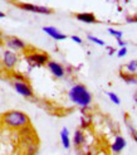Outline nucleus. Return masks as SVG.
Returning a JSON list of instances; mask_svg holds the SVG:
<instances>
[{
    "instance_id": "f257e3e1",
    "label": "nucleus",
    "mask_w": 137,
    "mask_h": 155,
    "mask_svg": "<svg viewBox=\"0 0 137 155\" xmlns=\"http://www.w3.org/2000/svg\"><path fill=\"white\" fill-rule=\"evenodd\" d=\"M68 98L69 101L78 106L81 108H89L91 104H92V94L89 92V90L82 83H75L69 88L68 91Z\"/></svg>"
},
{
    "instance_id": "f03ea898",
    "label": "nucleus",
    "mask_w": 137,
    "mask_h": 155,
    "mask_svg": "<svg viewBox=\"0 0 137 155\" xmlns=\"http://www.w3.org/2000/svg\"><path fill=\"white\" fill-rule=\"evenodd\" d=\"M0 121L2 124L10 130H20L23 127H25L30 125V119L29 116L19 110H10L4 112L0 116Z\"/></svg>"
},
{
    "instance_id": "7ed1b4c3",
    "label": "nucleus",
    "mask_w": 137,
    "mask_h": 155,
    "mask_svg": "<svg viewBox=\"0 0 137 155\" xmlns=\"http://www.w3.org/2000/svg\"><path fill=\"white\" fill-rule=\"evenodd\" d=\"M49 54L42 52V51H34V52H27L25 54V62L29 66V69L34 67H43L47 66L49 62Z\"/></svg>"
},
{
    "instance_id": "20e7f679",
    "label": "nucleus",
    "mask_w": 137,
    "mask_h": 155,
    "mask_svg": "<svg viewBox=\"0 0 137 155\" xmlns=\"http://www.w3.org/2000/svg\"><path fill=\"white\" fill-rule=\"evenodd\" d=\"M0 63H2V67L5 71L10 72L18 66L19 63V54L18 52H14L10 49H5L2 54V59H0Z\"/></svg>"
},
{
    "instance_id": "39448f33",
    "label": "nucleus",
    "mask_w": 137,
    "mask_h": 155,
    "mask_svg": "<svg viewBox=\"0 0 137 155\" xmlns=\"http://www.w3.org/2000/svg\"><path fill=\"white\" fill-rule=\"evenodd\" d=\"M14 4L17 8H19V9L24 10V12H29V13L43 14V15H50L53 13L50 8L44 6V5H35L32 3H20V2H14Z\"/></svg>"
},
{
    "instance_id": "423d86ee",
    "label": "nucleus",
    "mask_w": 137,
    "mask_h": 155,
    "mask_svg": "<svg viewBox=\"0 0 137 155\" xmlns=\"http://www.w3.org/2000/svg\"><path fill=\"white\" fill-rule=\"evenodd\" d=\"M8 49L14 51V52H27L29 45L18 37H6L4 41Z\"/></svg>"
},
{
    "instance_id": "0eeeda50",
    "label": "nucleus",
    "mask_w": 137,
    "mask_h": 155,
    "mask_svg": "<svg viewBox=\"0 0 137 155\" xmlns=\"http://www.w3.org/2000/svg\"><path fill=\"white\" fill-rule=\"evenodd\" d=\"M11 86L15 90L18 95L25 97V98H33L34 97V91L32 86L28 82H20V81H13Z\"/></svg>"
},
{
    "instance_id": "6e6552de",
    "label": "nucleus",
    "mask_w": 137,
    "mask_h": 155,
    "mask_svg": "<svg viewBox=\"0 0 137 155\" xmlns=\"http://www.w3.org/2000/svg\"><path fill=\"white\" fill-rule=\"evenodd\" d=\"M47 68L48 71L52 73V76H54L56 78H64L65 77V67L63 64H60L59 62L52 61L49 59V62L47 63Z\"/></svg>"
},
{
    "instance_id": "1a4fd4ad",
    "label": "nucleus",
    "mask_w": 137,
    "mask_h": 155,
    "mask_svg": "<svg viewBox=\"0 0 137 155\" xmlns=\"http://www.w3.org/2000/svg\"><path fill=\"white\" fill-rule=\"evenodd\" d=\"M43 32L47 34L48 37H50L52 39H54V41H65L67 39V34H64L63 32H60V30L56 27H53V25H47V27H43Z\"/></svg>"
},
{
    "instance_id": "9d476101",
    "label": "nucleus",
    "mask_w": 137,
    "mask_h": 155,
    "mask_svg": "<svg viewBox=\"0 0 137 155\" xmlns=\"http://www.w3.org/2000/svg\"><path fill=\"white\" fill-rule=\"evenodd\" d=\"M74 18L77 19L78 21H81V23H84V24H96V23H98L96 15L93 13H89V12L75 13Z\"/></svg>"
},
{
    "instance_id": "9b49d317",
    "label": "nucleus",
    "mask_w": 137,
    "mask_h": 155,
    "mask_svg": "<svg viewBox=\"0 0 137 155\" xmlns=\"http://www.w3.org/2000/svg\"><path fill=\"white\" fill-rule=\"evenodd\" d=\"M126 145H127L126 139L123 136H121V135H117L115 139H113V141L111 144V151L113 154H119V153L123 151Z\"/></svg>"
},
{
    "instance_id": "f8f14e48",
    "label": "nucleus",
    "mask_w": 137,
    "mask_h": 155,
    "mask_svg": "<svg viewBox=\"0 0 137 155\" xmlns=\"http://www.w3.org/2000/svg\"><path fill=\"white\" fill-rule=\"evenodd\" d=\"M86 143V135H84V131H83L82 129H77L74 131L73 134V139H72V144L74 145V148H82L83 145H84Z\"/></svg>"
},
{
    "instance_id": "ddd939ff",
    "label": "nucleus",
    "mask_w": 137,
    "mask_h": 155,
    "mask_svg": "<svg viewBox=\"0 0 137 155\" xmlns=\"http://www.w3.org/2000/svg\"><path fill=\"white\" fill-rule=\"evenodd\" d=\"M60 143L64 149H71L72 146V140H71V135H69V130L67 127H63L60 130Z\"/></svg>"
},
{
    "instance_id": "4468645a",
    "label": "nucleus",
    "mask_w": 137,
    "mask_h": 155,
    "mask_svg": "<svg viewBox=\"0 0 137 155\" xmlns=\"http://www.w3.org/2000/svg\"><path fill=\"white\" fill-rule=\"evenodd\" d=\"M119 77L122 78V81H125V82L128 83V84H136V83H137V77H136V74H133V73L121 72V73H119Z\"/></svg>"
},
{
    "instance_id": "2eb2a0df",
    "label": "nucleus",
    "mask_w": 137,
    "mask_h": 155,
    "mask_svg": "<svg viewBox=\"0 0 137 155\" xmlns=\"http://www.w3.org/2000/svg\"><path fill=\"white\" fill-rule=\"evenodd\" d=\"M10 77L13 81H20V82H28V78L25 77L24 73H21L19 71H15V69H13V71H10Z\"/></svg>"
},
{
    "instance_id": "dca6fc26",
    "label": "nucleus",
    "mask_w": 137,
    "mask_h": 155,
    "mask_svg": "<svg viewBox=\"0 0 137 155\" xmlns=\"http://www.w3.org/2000/svg\"><path fill=\"white\" fill-rule=\"evenodd\" d=\"M125 68H126V71H127L128 73L136 74V73H137V61H135V59L130 61V62H128V63L125 66Z\"/></svg>"
},
{
    "instance_id": "f3484780",
    "label": "nucleus",
    "mask_w": 137,
    "mask_h": 155,
    "mask_svg": "<svg viewBox=\"0 0 137 155\" xmlns=\"http://www.w3.org/2000/svg\"><path fill=\"white\" fill-rule=\"evenodd\" d=\"M107 32H108L112 37H115V38H116V41H117V39H122V38H123V32H122V30H119V29H116V28H108V29H107Z\"/></svg>"
},
{
    "instance_id": "a211bd4d",
    "label": "nucleus",
    "mask_w": 137,
    "mask_h": 155,
    "mask_svg": "<svg viewBox=\"0 0 137 155\" xmlns=\"http://www.w3.org/2000/svg\"><path fill=\"white\" fill-rule=\"evenodd\" d=\"M87 39H88L89 42L97 44V45H100V47H104V45H106V42H104L103 39H101V38H97V37H94V35H91V34L87 35Z\"/></svg>"
},
{
    "instance_id": "6ab92c4d",
    "label": "nucleus",
    "mask_w": 137,
    "mask_h": 155,
    "mask_svg": "<svg viewBox=\"0 0 137 155\" xmlns=\"http://www.w3.org/2000/svg\"><path fill=\"white\" fill-rule=\"evenodd\" d=\"M107 96H108V98L111 100L112 104H115V105H117V106L121 104V98L115 94V92H107Z\"/></svg>"
},
{
    "instance_id": "aec40b11",
    "label": "nucleus",
    "mask_w": 137,
    "mask_h": 155,
    "mask_svg": "<svg viewBox=\"0 0 137 155\" xmlns=\"http://www.w3.org/2000/svg\"><path fill=\"white\" fill-rule=\"evenodd\" d=\"M91 126V119H88L87 116H82L81 117V129L87 130Z\"/></svg>"
},
{
    "instance_id": "412c9836",
    "label": "nucleus",
    "mask_w": 137,
    "mask_h": 155,
    "mask_svg": "<svg viewBox=\"0 0 137 155\" xmlns=\"http://www.w3.org/2000/svg\"><path fill=\"white\" fill-rule=\"evenodd\" d=\"M127 47H121L116 53H117V57L118 58H123V57H126L127 56Z\"/></svg>"
},
{
    "instance_id": "4be33fe9",
    "label": "nucleus",
    "mask_w": 137,
    "mask_h": 155,
    "mask_svg": "<svg viewBox=\"0 0 137 155\" xmlns=\"http://www.w3.org/2000/svg\"><path fill=\"white\" fill-rule=\"evenodd\" d=\"M126 125H127V129L130 130L131 135H132V136H135V135L137 134V131H136V129L132 126V122H131V121H126Z\"/></svg>"
},
{
    "instance_id": "5701e85b",
    "label": "nucleus",
    "mask_w": 137,
    "mask_h": 155,
    "mask_svg": "<svg viewBox=\"0 0 137 155\" xmlns=\"http://www.w3.org/2000/svg\"><path fill=\"white\" fill-rule=\"evenodd\" d=\"M126 23H128V24L137 23V15H128V17H126Z\"/></svg>"
},
{
    "instance_id": "b1692460",
    "label": "nucleus",
    "mask_w": 137,
    "mask_h": 155,
    "mask_svg": "<svg viewBox=\"0 0 137 155\" xmlns=\"http://www.w3.org/2000/svg\"><path fill=\"white\" fill-rule=\"evenodd\" d=\"M71 39L72 42H74L75 44H83V39L79 35H71Z\"/></svg>"
},
{
    "instance_id": "393cba45",
    "label": "nucleus",
    "mask_w": 137,
    "mask_h": 155,
    "mask_svg": "<svg viewBox=\"0 0 137 155\" xmlns=\"http://www.w3.org/2000/svg\"><path fill=\"white\" fill-rule=\"evenodd\" d=\"M106 48H107V51H108V54L110 56H113L117 51H116V48H113V47H111V45H106Z\"/></svg>"
},
{
    "instance_id": "a878e982",
    "label": "nucleus",
    "mask_w": 137,
    "mask_h": 155,
    "mask_svg": "<svg viewBox=\"0 0 137 155\" xmlns=\"http://www.w3.org/2000/svg\"><path fill=\"white\" fill-rule=\"evenodd\" d=\"M117 44L119 45V48L121 47H127V42H125L123 39H117Z\"/></svg>"
},
{
    "instance_id": "bb28decb",
    "label": "nucleus",
    "mask_w": 137,
    "mask_h": 155,
    "mask_svg": "<svg viewBox=\"0 0 137 155\" xmlns=\"http://www.w3.org/2000/svg\"><path fill=\"white\" fill-rule=\"evenodd\" d=\"M3 18H5V13L0 10V19H3Z\"/></svg>"
},
{
    "instance_id": "cd10ccee",
    "label": "nucleus",
    "mask_w": 137,
    "mask_h": 155,
    "mask_svg": "<svg viewBox=\"0 0 137 155\" xmlns=\"http://www.w3.org/2000/svg\"><path fill=\"white\" fill-rule=\"evenodd\" d=\"M133 139H135V141H136V143H137V134H136V135H135V136H133Z\"/></svg>"
},
{
    "instance_id": "c85d7f7f",
    "label": "nucleus",
    "mask_w": 137,
    "mask_h": 155,
    "mask_svg": "<svg viewBox=\"0 0 137 155\" xmlns=\"http://www.w3.org/2000/svg\"><path fill=\"white\" fill-rule=\"evenodd\" d=\"M2 69H3V67H2V63H0V71H2Z\"/></svg>"
},
{
    "instance_id": "c756f323",
    "label": "nucleus",
    "mask_w": 137,
    "mask_h": 155,
    "mask_svg": "<svg viewBox=\"0 0 137 155\" xmlns=\"http://www.w3.org/2000/svg\"><path fill=\"white\" fill-rule=\"evenodd\" d=\"M83 155H89V154H83Z\"/></svg>"
},
{
    "instance_id": "7c9ffc66",
    "label": "nucleus",
    "mask_w": 137,
    "mask_h": 155,
    "mask_svg": "<svg viewBox=\"0 0 137 155\" xmlns=\"http://www.w3.org/2000/svg\"><path fill=\"white\" fill-rule=\"evenodd\" d=\"M0 38H2V34H0Z\"/></svg>"
}]
</instances>
